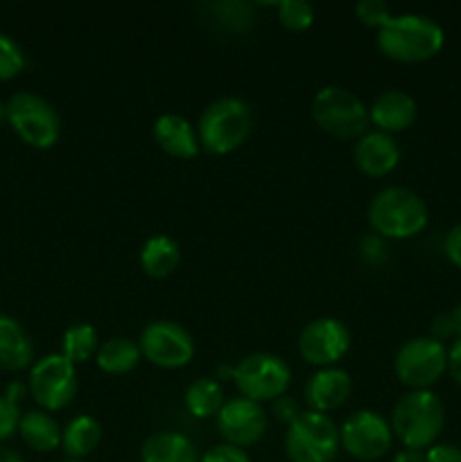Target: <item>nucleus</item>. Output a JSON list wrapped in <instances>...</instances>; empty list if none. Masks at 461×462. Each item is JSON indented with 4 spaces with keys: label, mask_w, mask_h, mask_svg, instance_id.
Returning a JSON list of instances; mask_svg holds the SVG:
<instances>
[{
    "label": "nucleus",
    "mask_w": 461,
    "mask_h": 462,
    "mask_svg": "<svg viewBox=\"0 0 461 462\" xmlns=\"http://www.w3.org/2000/svg\"><path fill=\"white\" fill-rule=\"evenodd\" d=\"M446 32L425 14H393L378 30V48L384 57L400 63H420L437 57Z\"/></svg>",
    "instance_id": "f257e3e1"
},
{
    "label": "nucleus",
    "mask_w": 461,
    "mask_h": 462,
    "mask_svg": "<svg viewBox=\"0 0 461 462\" xmlns=\"http://www.w3.org/2000/svg\"><path fill=\"white\" fill-rule=\"evenodd\" d=\"M373 235L382 239H409L423 233L429 221V210L419 192L402 185H389L373 194L366 208Z\"/></svg>",
    "instance_id": "f03ea898"
},
{
    "label": "nucleus",
    "mask_w": 461,
    "mask_h": 462,
    "mask_svg": "<svg viewBox=\"0 0 461 462\" xmlns=\"http://www.w3.org/2000/svg\"><path fill=\"white\" fill-rule=\"evenodd\" d=\"M389 422L402 449L428 451L446 427V406L434 391H409L398 397Z\"/></svg>",
    "instance_id": "7ed1b4c3"
},
{
    "label": "nucleus",
    "mask_w": 461,
    "mask_h": 462,
    "mask_svg": "<svg viewBox=\"0 0 461 462\" xmlns=\"http://www.w3.org/2000/svg\"><path fill=\"white\" fill-rule=\"evenodd\" d=\"M253 129V113L244 99L217 97L202 111L197 122L199 144L212 156H226L247 143Z\"/></svg>",
    "instance_id": "20e7f679"
},
{
    "label": "nucleus",
    "mask_w": 461,
    "mask_h": 462,
    "mask_svg": "<svg viewBox=\"0 0 461 462\" xmlns=\"http://www.w3.org/2000/svg\"><path fill=\"white\" fill-rule=\"evenodd\" d=\"M316 126L339 140H357L369 126V106L343 86H324L312 99Z\"/></svg>",
    "instance_id": "39448f33"
},
{
    "label": "nucleus",
    "mask_w": 461,
    "mask_h": 462,
    "mask_svg": "<svg viewBox=\"0 0 461 462\" xmlns=\"http://www.w3.org/2000/svg\"><path fill=\"white\" fill-rule=\"evenodd\" d=\"M7 125L25 144L50 149L61 138V117L41 95L21 90L7 99Z\"/></svg>",
    "instance_id": "423d86ee"
},
{
    "label": "nucleus",
    "mask_w": 461,
    "mask_h": 462,
    "mask_svg": "<svg viewBox=\"0 0 461 462\" xmlns=\"http://www.w3.org/2000/svg\"><path fill=\"white\" fill-rule=\"evenodd\" d=\"M233 383L240 395L265 404L287 395L292 383V368L287 361L271 352H253L233 365Z\"/></svg>",
    "instance_id": "0eeeda50"
},
{
    "label": "nucleus",
    "mask_w": 461,
    "mask_h": 462,
    "mask_svg": "<svg viewBox=\"0 0 461 462\" xmlns=\"http://www.w3.org/2000/svg\"><path fill=\"white\" fill-rule=\"evenodd\" d=\"M339 449V427L330 415L303 411L285 431V454L292 462H333Z\"/></svg>",
    "instance_id": "6e6552de"
},
{
    "label": "nucleus",
    "mask_w": 461,
    "mask_h": 462,
    "mask_svg": "<svg viewBox=\"0 0 461 462\" xmlns=\"http://www.w3.org/2000/svg\"><path fill=\"white\" fill-rule=\"evenodd\" d=\"M393 373L409 391H429L447 373L446 343L432 337L409 338L393 356Z\"/></svg>",
    "instance_id": "1a4fd4ad"
},
{
    "label": "nucleus",
    "mask_w": 461,
    "mask_h": 462,
    "mask_svg": "<svg viewBox=\"0 0 461 462\" xmlns=\"http://www.w3.org/2000/svg\"><path fill=\"white\" fill-rule=\"evenodd\" d=\"M27 388L30 395L41 411L57 413L72 404L77 395V365L71 364L61 352L45 355L34 361L27 374Z\"/></svg>",
    "instance_id": "9d476101"
},
{
    "label": "nucleus",
    "mask_w": 461,
    "mask_h": 462,
    "mask_svg": "<svg viewBox=\"0 0 461 462\" xmlns=\"http://www.w3.org/2000/svg\"><path fill=\"white\" fill-rule=\"evenodd\" d=\"M393 429L384 415L362 409L348 415L339 427V445L351 458L378 460L393 447Z\"/></svg>",
    "instance_id": "9b49d317"
},
{
    "label": "nucleus",
    "mask_w": 461,
    "mask_h": 462,
    "mask_svg": "<svg viewBox=\"0 0 461 462\" xmlns=\"http://www.w3.org/2000/svg\"><path fill=\"white\" fill-rule=\"evenodd\" d=\"M143 359L163 370L185 368L193 361L194 337L176 320H152L138 338Z\"/></svg>",
    "instance_id": "f8f14e48"
},
{
    "label": "nucleus",
    "mask_w": 461,
    "mask_h": 462,
    "mask_svg": "<svg viewBox=\"0 0 461 462\" xmlns=\"http://www.w3.org/2000/svg\"><path fill=\"white\" fill-rule=\"evenodd\" d=\"M351 350V329L333 316L310 320L298 334V352L316 368H333Z\"/></svg>",
    "instance_id": "ddd939ff"
},
{
    "label": "nucleus",
    "mask_w": 461,
    "mask_h": 462,
    "mask_svg": "<svg viewBox=\"0 0 461 462\" xmlns=\"http://www.w3.org/2000/svg\"><path fill=\"white\" fill-rule=\"evenodd\" d=\"M267 424H269V418H267L265 406L242 395L226 400L215 418V427L221 440L226 445L240 447V449H247V447L260 442L267 433Z\"/></svg>",
    "instance_id": "4468645a"
},
{
    "label": "nucleus",
    "mask_w": 461,
    "mask_h": 462,
    "mask_svg": "<svg viewBox=\"0 0 461 462\" xmlns=\"http://www.w3.org/2000/svg\"><path fill=\"white\" fill-rule=\"evenodd\" d=\"M353 393V379L339 365L333 368H319L310 379H307L306 388H303V397H306L307 411L315 413H333V411L342 409L348 402Z\"/></svg>",
    "instance_id": "2eb2a0df"
},
{
    "label": "nucleus",
    "mask_w": 461,
    "mask_h": 462,
    "mask_svg": "<svg viewBox=\"0 0 461 462\" xmlns=\"http://www.w3.org/2000/svg\"><path fill=\"white\" fill-rule=\"evenodd\" d=\"M353 161L357 170L364 171L366 176L382 179L391 174L400 162V147L393 135L382 134V131H366L362 138L355 140Z\"/></svg>",
    "instance_id": "dca6fc26"
},
{
    "label": "nucleus",
    "mask_w": 461,
    "mask_h": 462,
    "mask_svg": "<svg viewBox=\"0 0 461 462\" xmlns=\"http://www.w3.org/2000/svg\"><path fill=\"white\" fill-rule=\"evenodd\" d=\"M419 116V104L405 90H384L371 102L369 106V125L375 126V131L396 135L400 131L409 129Z\"/></svg>",
    "instance_id": "f3484780"
},
{
    "label": "nucleus",
    "mask_w": 461,
    "mask_h": 462,
    "mask_svg": "<svg viewBox=\"0 0 461 462\" xmlns=\"http://www.w3.org/2000/svg\"><path fill=\"white\" fill-rule=\"evenodd\" d=\"M152 135L158 147L174 158H194L202 152L197 126L179 113H163L154 120Z\"/></svg>",
    "instance_id": "a211bd4d"
},
{
    "label": "nucleus",
    "mask_w": 461,
    "mask_h": 462,
    "mask_svg": "<svg viewBox=\"0 0 461 462\" xmlns=\"http://www.w3.org/2000/svg\"><path fill=\"white\" fill-rule=\"evenodd\" d=\"M34 364V343L16 319L0 314V368L21 373Z\"/></svg>",
    "instance_id": "6ab92c4d"
},
{
    "label": "nucleus",
    "mask_w": 461,
    "mask_h": 462,
    "mask_svg": "<svg viewBox=\"0 0 461 462\" xmlns=\"http://www.w3.org/2000/svg\"><path fill=\"white\" fill-rule=\"evenodd\" d=\"M199 451L188 436L156 431L140 447V462H199Z\"/></svg>",
    "instance_id": "aec40b11"
},
{
    "label": "nucleus",
    "mask_w": 461,
    "mask_h": 462,
    "mask_svg": "<svg viewBox=\"0 0 461 462\" xmlns=\"http://www.w3.org/2000/svg\"><path fill=\"white\" fill-rule=\"evenodd\" d=\"M104 429L93 415H77L61 429V449L66 460H84L99 447Z\"/></svg>",
    "instance_id": "412c9836"
},
{
    "label": "nucleus",
    "mask_w": 461,
    "mask_h": 462,
    "mask_svg": "<svg viewBox=\"0 0 461 462\" xmlns=\"http://www.w3.org/2000/svg\"><path fill=\"white\" fill-rule=\"evenodd\" d=\"M61 429L57 420L48 411H27L23 413L21 424H18V436L23 438L32 451L39 454H50L61 447Z\"/></svg>",
    "instance_id": "4be33fe9"
},
{
    "label": "nucleus",
    "mask_w": 461,
    "mask_h": 462,
    "mask_svg": "<svg viewBox=\"0 0 461 462\" xmlns=\"http://www.w3.org/2000/svg\"><path fill=\"white\" fill-rule=\"evenodd\" d=\"M181 262V246L170 235H152L140 248V269L149 278H167Z\"/></svg>",
    "instance_id": "5701e85b"
},
{
    "label": "nucleus",
    "mask_w": 461,
    "mask_h": 462,
    "mask_svg": "<svg viewBox=\"0 0 461 462\" xmlns=\"http://www.w3.org/2000/svg\"><path fill=\"white\" fill-rule=\"evenodd\" d=\"M143 359L138 341L127 337H113L99 343L98 355H95V364L102 373L107 374H127L136 368Z\"/></svg>",
    "instance_id": "b1692460"
},
{
    "label": "nucleus",
    "mask_w": 461,
    "mask_h": 462,
    "mask_svg": "<svg viewBox=\"0 0 461 462\" xmlns=\"http://www.w3.org/2000/svg\"><path fill=\"white\" fill-rule=\"evenodd\" d=\"M185 409L193 418L197 420H208L217 418V413L221 411V406L226 404L224 388L217 382L215 377H199L185 388Z\"/></svg>",
    "instance_id": "393cba45"
},
{
    "label": "nucleus",
    "mask_w": 461,
    "mask_h": 462,
    "mask_svg": "<svg viewBox=\"0 0 461 462\" xmlns=\"http://www.w3.org/2000/svg\"><path fill=\"white\" fill-rule=\"evenodd\" d=\"M98 347L99 334L90 323L71 325L61 337V355L75 365L86 364L89 359H93V356L98 355Z\"/></svg>",
    "instance_id": "a878e982"
},
{
    "label": "nucleus",
    "mask_w": 461,
    "mask_h": 462,
    "mask_svg": "<svg viewBox=\"0 0 461 462\" xmlns=\"http://www.w3.org/2000/svg\"><path fill=\"white\" fill-rule=\"evenodd\" d=\"M276 16L287 30L303 32L315 23V7L307 0H280L276 5Z\"/></svg>",
    "instance_id": "bb28decb"
},
{
    "label": "nucleus",
    "mask_w": 461,
    "mask_h": 462,
    "mask_svg": "<svg viewBox=\"0 0 461 462\" xmlns=\"http://www.w3.org/2000/svg\"><path fill=\"white\" fill-rule=\"evenodd\" d=\"M25 68V52L9 34L0 32V81L18 77Z\"/></svg>",
    "instance_id": "cd10ccee"
},
{
    "label": "nucleus",
    "mask_w": 461,
    "mask_h": 462,
    "mask_svg": "<svg viewBox=\"0 0 461 462\" xmlns=\"http://www.w3.org/2000/svg\"><path fill=\"white\" fill-rule=\"evenodd\" d=\"M355 14L364 25L378 27V30L393 16L391 9H389V5L384 0H360L355 5Z\"/></svg>",
    "instance_id": "c85d7f7f"
},
{
    "label": "nucleus",
    "mask_w": 461,
    "mask_h": 462,
    "mask_svg": "<svg viewBox=\"0 0 461 462\" xmlns=\"http://www.w3.org/2000/svg\"><path fill=\"white\" fill-rule=\"evenodd\" d=\"M21 406L9 402L7 397L0 395V445L14 438L18 433V424H21Z\"/></svg>",
    "instance_id": "c756f323"
},
{
    "label": "nucleus",
    "mask_w": 461,
    "mask_h": 462,
    "mask_svg": "<svg viewBox=\"0 0 461 462\" xmlns=\"http://www.w3.org/2000/svg\"><path fill=\"white\" fill-rule=\"evenodd\" d=\"M199 462H251L249 458L247 449H240V447L226 445V442H220L215 447H208L202 454Z\"/></svg>",
    "instance_id": "7c9ffc66"
},
{
    "label": "nucleus",
    "mask_w": 461,
    "mask_h": 462,
    "mask_svg": "<svg viewBox=\"0 0 461 462\" xmlns=\"http://www.w3.org/2000/svg\"><path fill=\"white\" fill-rule=\"evenodd\" d=\"M301 413L303 409L301 404H298V400H294V397L289 395H283L278 397V400L271 402V415H274L280 424H287L289 427V424H292Z\"/></svg>",
    "instance_id": "2f4dec72"
},
{
    "label": "nucleus",
    "mask_w": 461,
    "mask_h": 462,
    "mask_svg": "<svg viewBox=\"0 0 461 462\" xmlns=\"http://www.w3.org/2000/svg\"><path fill=\"white\" fill-rule=\"evenodd\" d=\"M425 462H461V447L450 442H437L425 451Z\"/></svg>",
    "instance_id": "473e14b6"
},
{
    "label": "nucleus",
    "mask_w": 461,
    "mask_h": 462,
    "mask_svg": "<svg viewBox=\"0 0 461 462\" xmlns=\"http://www.w3.org/2000/svg\"><path fill=\"white\" fill-rule=\"evenodd\" d=\"M443 253H446V257L452 264L461 269V221L447 230L446 242H443Z\"/></svg>",
    "instance_id": "72a5a7b5"
},
{
    "label": "nucleus",
    "mask_w": 461,
    "mask_h": 462,
    "mask_svg": "<svg viewBox=\"0 0 461 462\" xmlns=\"http://www.w3.org/2000/svg\"><path fill=\"white\" fill-rule=\"evenodd\" d=\"M432 338H437V341H446V338H452L455 334H452V323H450V316H447V311H443V314L434 316L432 320V334H429Z\"/></svg>",
    "instance_id": "f704fd0d"
},
{
    "label": "nucleus",
    "mask_w": 461,
    "mask_h": 462,
    "mask_svg": "<svg viewBox=\"0 0 461 462\" xmlns=\"http://www.w3.org/2000/svg\"><path fill=\"white\" fill-rule=\"evenodd\" d=\"M447 373L461 386V338H456L447 350Z\"/></svg>",
    "instance_id": "c9c22d12"
},
{
    "label": "nucleus",
    "mask_w": 461,
    "mask_h": 462,
    "mask_svg": "<svg viewBox=\"0 0 461 462\" xmlns=\"http://www.w3.org/2000/svg\"><path fill=\"white\" fill-rule=\"evenodd\" d=\"M27 393H30V388H27V383H23V382H12L7 388H5L3 395L7 397L9 402H14V404H16V406H21L23 400H25V397H27Z\"/></svg>",
    "instance_id": "e433bc0d"
},
{
    "label": "nucleus",
    "mask_w": 461,
    "mask_h": 462,
    "mask_svg": "<svg viewBox=\"0 0 461 462\" xmlns=\"http://www.w3.org/2000/svg\"><path fill=\"white\" fill-rule=\"evenodd\" d=\"M391 462H425V451H414V449H402L393 456Z\"/></svg>",
    "instance_id": "4c0bfd02"
},
{
    "label": "nucleus",
    "mask_w": 461,
    "mask_h": 462,
    "mask_svg": "<svg viewBox=\"0 0 461 462\" xmlns=\"http://www.w3.org/2000/svg\"><path fill=\"white\" fill-rule=\"evenodd\" d=\"M447 316H450L452 334H455V341H456V338H461V305H456L455 310L447 311Z\"/></svg>",
    "instance_id": "58836bf2"
},
{
    "label": "nucleus",
    "mask_w": 461,
    "mask_h": 462,
    "mask_svg": "<svg viewBox=\"0 0 461 462\" xmlns=\"http://www.w3.org/2000/svg\"><path fill=\"white\" fill-rule=\"evenodd\" d=\"M0 462H25L23 460V456L18 454V451L9 449V447L0 445Z\"/></svg>",
    "instance_id": "ea45409f"
},
{
    "label": "nucleus",
    "mask_w": 461,
    "mask_h": 462,
    "mask_svg": "<svg viewBox=\"0 0 461 462\" xmlns=\"http://www.w3.org/2000/svg\"><path fill=\"white\" fill-rule=\"evenodd\" d=\"M215 379L217 382H233V365H229V364H220L217 365V370H215Z\"/></svg>",
    "instance_id": "a19ab883"
},
{
    "label": "nucleus",
    "mask_w": 461,
    "mask_h": 462,
    "mask_svg": "<svg viewBox=\"0 0 461 462\" xmlns=\"http://www.w3.org/2000/svg\"><path fill=\"white\" fill-rule=\"evenodd\" d=\"M5 122H7V104L0 102V126H3Z\"/></svg>",
    "instance_id": "79ce46f5"
},
{
    "label": "nucleus",
    "mask_w": 461,
    "mask_h": 462,
    "mask_svg": "<svg viewBox=\"0 0 461 462\" xmlns=\"http://www.w3.org/2000/svg\"><path fill=\"white\" fill-rule=\"evenodd\" d=\"M63 462H86V460H63Z\"/></svg>",
    "instance_id": "37998d69"
}]
</instances>
